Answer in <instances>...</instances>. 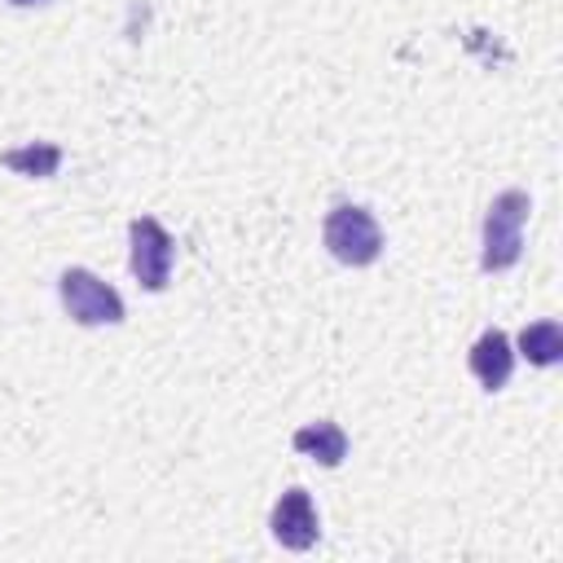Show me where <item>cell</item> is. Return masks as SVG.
<instances>
[{
    "instance_id": "5",
    "label": "cell",
    "mask_w": 563,
    "mask_h": 563,
    "mask_svg": "<svg viewBox=\"0 0 563 563\" xmlns=\"http://www.w3.org/2000/svg\"><path fill=\"white\" fill-rule=\"evenodd\" d=\"M268 528H273V537L286 545V550H308V545H317V506H312V497L303 493V488H286L282 497H277V506H273V515H268Z\"/></svg>"
},
{
    "instance_id": "8",
    "label": "cell",
    "mask_w": 563,
    "mask_h": 563,
    "mask_svg": "<svg viewBox=\"0 0 563 563\" xmlns=\"http://www.w3.org/2000/svg\"><path fill=\"white\" fill-rule=\"evenodd\" d=\"M519 352L532 365H554L563 356V325L559 321H532L519 330Z\"/></svg>"
},
{
    "instance_id": "1",
    "label": "cell",
    "mask_w": 563,
    "mask_h": 563,
    "mask_svg": "<svg viewBox=\"0 0 563 563\" xmlns=\"http://www.w3.org/2000/svg\"><path fill=\"white\" fill-rule=\"evenodd\" d=\"M528 211H532V202H528L523 189H506V194H497L488 202V216H484V255H479V264L488 273H501V268H510L519 260Z\"/></svg>"
},
{
    "instance_id": "3",
    "label": "cell",
    "mask_w": 563,
    "mask_h": 563,
    "mask_svg": "<svg viewBox=\"0 0 563 563\" xmlns=\"http://www.w3.org/2000/svg\"><path fill=\"white\" fill-rule=\"evenodd\" d=\"M62 308L79 321V325H119L123 321V299L110 282H101L88 268H66L57 282Z\"/></svg>"
},
{
    "instance_id": "2",
    "label": "cell",
    "mask_w": 563,
    "mask_h": 563,
    "mask_svg": "<svg viewBox=\"0 0 563 563\" xmlns=\"http://www.w3.org/2000/svg\"><path fill=\"white\" fill-rule=\"evenodd\" d=\"M325 251H330L339 264L365 268V264H374L378 251H383V229H378V220H374L365 207L343 202V207H334V211L325 216Z\"/></svg>"
},
{
    "instance_id": "9",
    "label": "cell",
    "mask_w": 563,
    "mask_h": 563,
    "mask_svg": "<svg viewBox=\"0 0 563 563\" xmlns=\"http://www.w3.org/2000/svg\"><path fill=\"white\" fill-rule=\"evenodd\" d=\"M0 163H4L9 172H18V176H53V172L62 167V150L48 145V141H31V145H22V150H4Z\"/></svg>"
},
{
    "instance_id": "6",
    "label": "cell",
    "mask_w": 563,
    "mask_h": 563,
    "mask_svg": "<svg viewBox=\"0 0 563 563\" xmlns=\"http://www.w3.org/2000/svg\"><path fill=\"white\" fill-rule=\"evenodd\" d=\"M510 369H515V347L506 339V330H484L471 347V374L484 383V391H501L510 383Z\"/></svg>"
},
{
    "instance_id": "10",
    "label": "cell",
    "mask_w": 563,
    "mask_h": 563,
    "mask_svg": "<svg viewBox=\"0 0 563 563\" xmlns=\"http://www.w3.org/2000/svg\"><path fill=\"white\" fill-rule=\"evenodd\" d=\"M13 4H40V0H13Z\"/></svg>"
},
{
    "instance_id": "4",
    "label": "cell",
    "mask_w": 563,
    "mask_h": 563,
    "mask_svg": "<svg viewBox=\"0 0 563 563\" xmlns=\"http://www.w3.org/2000/svg\"><path fill=\"white\" fill-rule=\"evenodd\" d=\"M128 242H132V277L145 286V290H163L167 277H172V255H176V242L172 233L154 220V216H136L128 224Z\"/></svg>"
},
{
    "instance_id": "7",
    "label": "cell",
    "mask_w": 563,
    "mask_h": 563,
    "mask_svg": "<svg viewBox=\"0 0 563 563\" xmlns=\"http://www.w3.org/2000/svg\"><path fill=\"white\" fill-rule=\"evenodd\" d=\"M290 444H295L299 453L317 457L321 466H339V462L347 457V435H343L339 422H312V427H299V431L290 435Z\"/></svg>"
}]
</instances>
